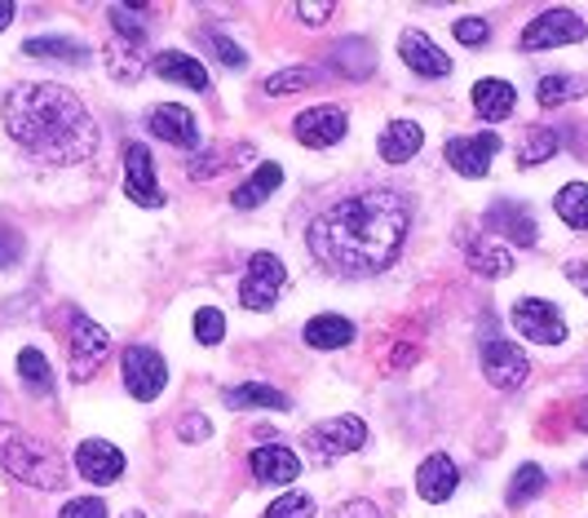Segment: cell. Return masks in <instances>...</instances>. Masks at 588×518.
Listing matches in <instances>:
<instances>
[{"label": "cell", "instance_id": "6da1fadb", "mask_svg": "<svg viewBox=\"0 0 588 518\" xmlns=\"http://www.w3.org/2000/svg\"><path fill=\"white\" fill-rule=\"evenodd\" d=\"M407 226H412L407 195L372 186V191H358V195L327 204L305 226V248L323 271L367 280V275H381L398 257Z\"/></svg>", "mask_w": 588, "mask_h": 518}, {"label": "cell", "instance_id": "7a4b0ae2", "mask_svg": "<svg viewBox=\"0 0 588 518\" xmlns=\"http://www.w3.org/2000/svg\"><path fill=\"white\" fill-rule=\"evenodd\" d=\"M4 129L9 138L44 164H80L98 151V129L84 102L49 80L18 84L4 98Z\"/></svg>", "mask_w": 588, "mask_h": 518}, {"label": "cell", "instance_id": "3957f363", "mask_svg": "<svg viewBox=\"0 0 588 518\" xmlns=\"http://www.w3.org/2000/svg\"><path fill=\"white\" fill-rule=\"evenodd\" d=\"M0 466L36 492H62L67 488V457L53 444H44V439L9 426V421H0Z\"/></svg>", "mask_w": 588, "mask_h": 518}, {"label": "cell", "instance_id": "277c9868", "mask_svg": "<svg viewBox=\"0 0 588 518\" xmlns=\"http://www.w3.org/2000/svg\"><path fill=\"white\" fill-rule=\"evenodd\" d=\"M107 351H111L107 328L93 324L80 306H71L67 311V373H71V382H89L102 368Z\"/></svg>", "mask_w": 588, "mask_h": 518}, {"label": "cell", "instance_id": "5b68a950", "mask_svg": "<svg viewBox=\"0 0 588 518\" xmlns=\"http://www.w3.org/2000/svg\"><path fill=\"white\" fill-rule=\"evenodd\" d=\"M478 359H483V377H487L496 390H518V386H527V377H531L527 355H523L509 337H500L496 328L483 333V351H478Z\"/></svg>", "mask_w": 588, "mask_h": 518}, {"label": "cell", "instance_id": "8992f818", "mask_svg": "<svg viewBox=\"0 0 588 518\" xmlns=\"http://www.w3.org/2000/svg\"><path fill=\"white\" fill-rule=\"evenodd\" d=\"M120 377H124V390H129L138 404H151V399H160L164 386H169V364H164V355L151 351V346H129V351L120 355Z\"/></svg>", "mask_w": 588, "mask_h": 518}, {"label": "cell", "instance_id": "52a82bcc", "mask_svg": "<svg viewBox=\"0 0 588 518\" xmlns=\"http://www.w3.org/2000/svg\"><path fill=\"white\" fill-rule=\"evenodd\" d=\"M585 35L588 27L576 9H545L540 18L527 22V31L518 35V44L527 53H540V49H558V44H580Z\"/></svg>", "mask_w": 588, "mask_h": 518}, {"label": "cell", "instance_id": "ba28073f", "mask_svg": "<svg viewBox=\"0 0 588 518\" xmlns=\"http://www.w3.org/2000/svg\"><path fill=\"white\" fill-rule=\"evenodd\" d=\"M284 284H288V266L275 253H253L249 271H244V284H240V302L249 311H271L280 302Z\"/></svg>", "mask_w": 588, "mask_h": 518}, {"label": "cell", "instance_id": "9c48e42d", "mask_svg": "<svg viewBox=\"0 0 588 518\" xmlns=\"http://www.w3.org/2000/svg\"><path fill=\"white\" fill-rule=\"evenodd\" d=\"M305 444L318 461H336V457H349L367 444V426H363V417H327V421L305 430Z\"/></svg>", "mask_w": 588, "mask_h": 518}, {"label": "cell", "instance_id": "30bf717a", "mask_svg": "<svg viewBox=\"0 0 588 518\" xmlns=\"http://www.w3.org/2000/svg\"><path fill=\"white\" fill-rule=\"evenodd\" d=\"M514 328L527 337V342H540V346H562L567 342V319H562V311L554 306V302H545V297H523V302H514Z\"/></svg>", "mask_w": 588, "mask_h": 518}, {"label": "cell", "instance_id": "8fae6325", "mask_svg": "<svg viewBox=\"0 0 588 518\" xmlns=\"http://www.w3.org/2000/svg\"><path fill=\"white\" fill-rule=\"evenodd\" d=\"M124 195L142 209H160L164 191L155 182V160L146 142H124Z\"/></svg>", "mask_w": 588, "mask_h": 518}, {"label": "cell", "instance_id": "7c38bea8", "mask_svg": "<svg viewBox=\"0 0 588 518\" xmlns=\"http://www.w3.org/2000/svg\"><path fill=\"white\" fill-rule=\"evenodd\" d=\"M443 155H447V164H452L460 177H487L491 160L500 155V133L487 129V133H474V138H447Z\"/></svg>", "mask_w": 588, "mask_h": 518}, {"label": "cell", "instance_id": "4fadbf2b", "mask_svg": "<svg viewBox=\"0 0 588 518\" xmlns=\"http://www.w3.org/2000/svg\"><path fill=\"white\" fill-rule=\"evenodd\" d=\"M345 129H349V120H345L341 106H310V111H301L293 120L296 142H301V146H314V151L336 146V142L345 138Z\"/></svg>", "mask_w": 588, "mask_h": 518}, {"label": "cell", "instance_id": "5bb4252c", "mask_svg": "<svg viewBox=\"0 0 588 518\" xmlns=\"http://www.w3.org/2000/svg\"><path fill=\"white\" fill-rule=\"evenodd\" d=\"M146 129H151L160 142H169V146H182V151H195V146H200V120H195L186 106H178V102H160V106L146 115Z\"/></svg>", "mask_w": 588, "mask_h": 518}, {"label": "cell", "instance_id": "9a60e30c", "mask_svg": "<svg viewBox=\"0 0 588 518\" xmlns=\"http://www.w3.org/2000/svg\"><path fill=\"white\" fill-rule=\"evenodd\" d=\"M487 231H496V235H505L509 244H518V248H531L536 240H540V226H536V217H531V209L527 204H518V200H496L491 209H487Z\"/></svg>", "mask_w": 588, "mask_h": 518}, {"label": "cell", "instance_id": "2e32d148", "mask_svg": "<svg viewBox=\"0 0 588 518\" xmlns=\"http://www.w3.org/2000/svg\"><path fill=\"white\" fill-rule=\"evenodd\" d=\"M398 53H403V62H407L416 75H429V80L452 75V58H447L420 27H407V31L398 35Z\"/></svg>", "mask_w": 588, "mask_h": 518}, {"label": "cell", "instance_id": "e0dca14e", "mask_svg": "<svg viewBox=\"0 0 588 518\" xmlns=\"http://www.w3.org/2000/svg\"><path fill=\"white\" fill-rule=\"evenodd\" d=\"M456 488H460V470H456V461H452L447 453H429V457L420 461V470H416V492H420V501L443 506V501L456 497Z\"/></svg>", "mask_w": 588, "mask_h": 518}, {"label": "cell", "instance_id": "ac0fdd59", "mask_svg": "<svg viewBox=\"0 0 588 518\" xmlns=\"http://www.w3.org/2000/svg\"><path fill=\"white\" fill-rule=\"evenodd\" d=\"M75 470L89 479V484H115L124 475V453L107 439H84L75 448Z\"/></svg>", "mask_w": 588, "mask_h": 518}, {"label": "cell", "instance_id": "d6986e66", "mask_svg": "<svg viewBox=\"0 0 588 518\" xmlns=\"http://www.w3.org/2000/svg\"><path fill=\"white\" fill-rule=\"evenodd\" d=\"M249 470H253V479H257L262 488H280V484H296L301 461H296L293 448H284V444H266V448H253Z\"/></svg>", "mask_w": 588, "mask_h": 518}, {"label": "cell", "instance_id": "ffe728a7", "mask_svg": "<svg viewBox=\"0 0 588 518\" xmlns=\"http://www.w3.org/2000/svg\"><path fill=\"white\" fill-rule=\"evenodd\" d=\"M151 71H155L160 80H169V84H186V89H195V93H213V80H209V71H204V62L191 58V53H182V49L155 53V58H151Z\"/></svg>", "mask_w": 588, "mask_h": 518}, {"label": "cell", "instance_id": "44dd1931", "mask_svg": "<svg viewBox=\"0 0 588 518\" xmlns=\"http://www.w3.org/2000/svg\"><path fill=\"white\" fill-rule=\"evenodd\" d=\"M327 62H332V71H341V75H349V80H367V75L376 71V49H372V40H363V35H345V40L332 44Z\"/></svg>", "mask_w": 588, "mask_h": 518}, {"label": "cell", "instance_id": "7402d4cb", "mask_svg": "<svg viewBox=\"0 0 588 518\" xmlns=\"http://www.w3.org/2000/svg\"><path fill=\"white\" fill-rule=\"evenodd\" d=\"M420 146H425V129H420L416 120H394V124H385V133L376 138V151H381L385 164H407Z\"/></svg>", "mask_w": 588, "mask_h": 518}, {"label": "cell", "instance_id": "603a6c76", "mask_svg": "<svg viewBox=\"0 0 588 518\" xmlns=\"http://www.w3.org/2000/svg\"><path fill=\"white\" fill-rule=\"evenodd\" d=\"M514 102H518V93H514L509 80H478V84H474V111H478L487 124L509 120V115H514Z\"/></svg>", "mask_w": 588, "mask_h": 518}, {"label": "cell", "instance_id": "cb8c5ba5", "mask_svg": "<svg viewBox=\"0 0 588 518\" xmlns=\"http://www.w3.org/2000/svg\"><path fill=\"white\" fill-rule=\"evenodd\" d=\"M226 408L231 413H249V408H271V413H288L293 408V399L284 395V390H275V386H266V382H244V386H231L226 395Z\"/></svg>", "mask_w": 588, "mask_h": 518}, {"label": "cell", "instance_id": "d4e9b609", "mask_svg": "<svg viewBox=\"0 0 588 518\" xmlns=\"http://www.w3.org/2000/svg\"><path fill=\"white\" fill-rule=\"evenodd\" d=\"M27 58H40V62H71V67H84L89 62V49L80 40H67V35H36L22 44Z\"/></svg>", "mask_w": 588, "mask_h": 518}, {"label": "cell", "instance_id": "484cf974", "mask_svg": "<svg viewBox=\"0 0 588 518\" xmlns=\"http://www.w3.org/2000/svg\"><path fill=\"white\" fill-rule=\"evenodd\" d=\"M280 182H284V169H280L275 160H262L257 173H253L249 182H240V191H235V209H257V204H266V200L280 191Z\"/></svg>", "mask_w": 588, "mask_h": 518}, {"label": "cell", "instance_id": "4316f807", "mask_svg": "<svg viewBox=\"0 0 588 518\" xmlns=\"http://www.w3.org/2000/svg\"><path fill=\"white\" fill-rule=\"evenodd\" d=\"M349 342H354V324L345 315H314L305 324V346H314V351H341Z\"/></svg>", "mask_w": 588, "mask_h": 518}, {"label": "cell", "instance_id": "83f0119b", "mask_svg": "<svg viewBox=\"0 0 588 518\" xmlns=\"http://www.w3.org/2000/svg\"><path fill=\"white\" fill-rule=\"evenodd\" d=\"M558 146H562L558 129H549V124H531V129L523 133V142H518V164H523V169L549 164V160L558 155Z\"/></svg>", "mask_w": 588, "mask_h": 518}, {"label": "cell", "instance_id": "f1b7e54d", "mask_svg": "<svg viewBox=\"0 0 588 518\" xmlns=\"http://www.w3.org/2000/svg\"><path fill=\"white\" fill-rule=\"evenodd\" d=\"M465 257H469V266H474L478 275H487V280H505V275L514 271V253L500 248V244H491V240H469V244H465Z\"/></svg>", "mask_w": 588, "mask_h": 518}, {"label": "cell", "instance_id": "f546056e", "mask_svg": "<svg viewBox=\"0 0 588 518\" xmlns=\"http://www.w3.org/2000/svg\"><path fill=\"white\" fill-rule=\"evenodd\" d=\"M18 377H22V390H31V395H53V373H49V364H44V355L36 351V346H22L18 351Z\"/></svg>", "mask_w": 588, "mask_h": 518}, {"label": "cell", "instance_id": "4dcf8cb0", "mask_svg": "<svg viewBox=\"0 0 588 518\" xmlns=\"http://www.w3.org/2000/svg\"><path fill=\"white\" fill-rule=\"evenodd\" d=\"M558 217L571 226V231H588V182H567L554 200Z\"/></svg>", "mask_w": 588, "mask_h": 518}, {"label": "cell", "instance_id": "1f68e13d", "mask_svg": "<svg viewBox=\"0 0 588 518\" xmlns=\"http://www.w3.org/2000/svg\"><path fill=\"white\" fill-rule=\"evenodd\" d=\"M585 93V84L576 80V75H545L540 84H536V102L540 106H562V102H571V98H580Z\"/></svg>", "mask_w": 588, "mask_h": 518}, {"label": "cell", "instance_id": "d6a6232c", "mask_svg": "<svg viewBox=\"0 0 588 518\" xmlns=\"http://www.w3.org/2000/svg\"><path fill=\"white\" fill-rule=\"evenodd\" d=\"M314 80H318V71H314V67H284V71L266 75V93H271V98H288V93L310 89Z\"/></svg>", "mask_w": 588, "mask_h": 518}, {"label": "cell", "instance_id": "836d02e7", "mask_svg": "<svg viewBox=\"0 0 588 518\" xmlns=\"http://www.w3.org/2000/svg\"><path fill=\"white\" fill-rule=\"evenodd\" d=\"M545 492V470L540 466H518L514 484H509V506H527Z\"/></svg>", "mask_w": 588, "mask_h": 518}, {"label": "cell", "instance_id": "e575fe53", "mask_svg": "<svg viewBox=\"0 0 588 518\" xmlns=\"http://www.w3.org/2000/svg\"><path fill=\"white\" fill-rule=\"evenodd\" d=\"M222 337H226V315H222L217 306H200V311H195V342L217 346Z\"/></svg>", "mask_w": 588, "mask_h": 518}, {"label": "cell", "instance_id": "d590c367", "mask_svg": "<svg viewBox=\"0 0 588 518\" xmlns=\"http://www.w3.org/2000/svg\"><path fill=\"white\" fill-rule=\"evenodd\" d=\"M22 253H27V240H22V231H18V226H9V222L0 217V271L18 266V262H22Z\"/></svg>", "mask_w": 588, "mask_h": 518}, {"label": "cell", "instance_id": "8d00e7d4", "mask_svg": "<svg viewBox=\"0 0 588 518\" xmlns=\"http://www.w3.org/2000/svg\"><path fill=\"white\" fill-rule=\"evenodd\" d=\"M266 518H314V497H310V492H284V497L266 510Z\"/></svg>", "mask_w": 588, "mask_h": 518}, {"label": "cell", "instance_id": "74e56055", "mask_svg": "<svg viewBox=\"0 0 588 518\" xmlns=\"http://www.w3.org/2000/svg\"><path fill=\"white\" fill-rule=\"evenodd\" d=\"M452 31H456V40L469 44V49H478V44L491 40V22H487V18H456Z\"/></svg>", "mask_w": 588, "mask_h": 518}, {"label": "cell", "instance_id": "f35d334b", "mask_svg": "<svg viewBox=\"0 0 588 518\" xmlns=\"http://www.w3.org/2000/svg\"><path fill=\"white\" fill-rule=\"evenodd\" d=\"M111 22H115V31H120L129 44H142L146 27H142V18H138L133 9H124V4H111Z\"/></svg>", "mask_w": 588, "mask_h": 518}, {"label": "cell", "instance_id": "ab89813d", "mask_svg": "<svg viewBox=\"0 0 588 518\" xmlns=\"http://www.w3.org/2000/svg\"><path fill=\"white\" fill-rule=\"evenodd\" d=\"M226 164H222V151H200V155H191V164H186V177L191 182H204V177H217Z\"/></svg>", "mask_w": 588, "mask_h": 518}, {"label": "cell", "instance_id": "60d3db41", "mask_svg": "<svg viewBox=\"0 0 588 518\" xmlns=\"http://www.w3.org/2000/svg\"><path fill=\"white\" fill-rule=\"evenodd\" d=\"M58 518H107V506H102V497H71Z\"/></svg>", "mask_w": 588, "mask_h": 518}, {"label": "cell", "instance_id": "b9f144b4", "mask_svg": "<svg viewBox=\"0 0 588 518\" xmlns=\"http://www.w3.org/2000/svg\"><path fill=\"white\" fill-rule=\"evenodd\" d=\"M209 44H213V53H217L226 67H244V62H249V53H244L231 35H222V31H213V35H209Z\"/></svg>", "mask_w": 588, "mask_h": 518}, {"label": "cell", "instance_id": "7bdbcfd3", "mask_svg": "<svg viewBox=\"0 0 588 518\" xmlns=\"http://www.w3.org/2000/svg\"><path fill=\"white\" fill-rule=\"evenodd\" d=\"M332 13H336V4H332V0H301V4H296V18H301V22H310V27H323Z\"/></svg>", "mask_w": 588, "mask_h": 518}, {"label": "cell", "instance_id": "ee69618b", "mask_svg": "<svg viewBox=\"0 0 588 518\" xmlns=\"http://www.w3.org/2000/svg\"><path fill=\"white\" fill-rule=\"evenodd\" d=\"M209 435H213V426H209V417H200V413L182 417V426H178V439H182V444H200V439H209Z\"/></svg>", "mask_w": 588, "mask_h": 518}, {"label": "cell", "instance_id": "f6af8a7d", "mask_svg": "<svg viewBox=\"0 0 588 518\" xmlns=\"http://www.w3.org/2000/svg\"><path fill=\"white\" fill-rule=\"evenodd\" d=\"M332 518H381V510L372 501H345Z\"/></svg>", "mask_w": 588, "mask_h": 518}, {"label": "cell", "instance_id": "bcb514c9", "mask_svg": "<svg viewBox=\"0 0 588 518\" xmlns=\"http://www.w3.org/2000/svg\"><path fill=\"white\" fill-rule=\"evenodd\" d=\"M567 280L588 297V262H567Z\"/></svg>", "mask_w": 588, "mask_h": 518}, {"label": "cell", "instance_id": "7dc6e473", "mask_svg": "<svg viewBox=\"0 0 588 518\" xmlns=\"http://www.w3.org/2000/svg\"><path fill=\"white\" fill-rule=\"evenodd\" d=\"M416 359V346H403L398 355H394V368H403V364H412Z\"/></svg>", "mask_w": 588, "mask_h": 518}, {"label": "cell", "instance_id": "c3c4849f", "mask_svg": "<svg viewBox=\"0 0 588 518\" xmlns=\"http://www.w3.org/2000/svg\"><path fill=\"white\" fill-rule=\"evenodd\" d=\"M13 22V0H0V31Z\"/></svg>", "mask_w": 588, "mask_h": 518}, {"label": "cell", "instance_id": "681fc988", "mask_svg": "<svg viewBox=\"0 0 588 518\" xmlns=\"http://www.w3.org/2000/svg\"><path fill=\"white\" fill-rule=\"evenodd\" d=\"M576 426H580V430H585V435H588V399H585V404H580V417H576Z\"/></svg>", "mask_w": 588, "mask_h": 518}, {"label": "cell", "instance_id": "f907efd6", "mask_svg": "<svg viewBox=\"0 0 588 518\" xmlns=\"http://www.w3.org/2000/svg\"><path fill=\"white\" fill-rule=\"evenodd\" d=\"M124 518H146V515H142V510H129V515H124Z\"/></svg>", "mask_w": 588, "mask_h": 518}, {"label": "cell", "instance_id": "816d5d0a", "mask_svg": "<svg viewBox=\"0 0 588 518\" xmlns=\"http://www.w3.org/2000/svg\"><path fill=\"white\" fill-rule=\"evenodd\" d=\"M585 470H588V461H585Z\"/></svg>", "mask_w": 588, "mask_h": 518}]
</instances>
